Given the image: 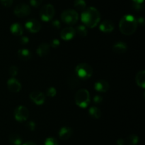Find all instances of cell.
Wrapping results in <instances>:
<instances>
[{
  "instance_id": "obj_1",
  "label": "cell",
  "mask_w": 145,
  "mask_h": 145,
  "mask_svg": "<svg viewBox=\"0 0 145 145\" xmlns=\"http://www.w3.org/2000/svg\"><path fill=\"white\" fill-rule=\"evenodd\" d=\"M81 20L86 26L94 28L99 24L101 20L100 13L95 7H89L85 9L82 13Z\"/></svg>"
},
{
  "instance_id": "obj_2",
  "label": "cell",
  "mask_w": 145,
  "mask_h": 145,
  "mask_svg": "<svg viewBox=\"0 0 145 145\" xmlns=\"http://www.w3.org/2000/svg\"><path fill=\"white\" fill-rule=\"evenodd\" d=\"M137 19L131 14L123 16L119 23V28L124 35H132L136 31L137 28Z\"/></svg>"
},
{
  "instance_id": "obj_3",
  "label": "cell",
  "mask_w": 145,
  "mask_h": 145,
  "mask_svg": "<svg viewBox=\"0 0 145 145\" xmlns=\"http://www.w3.org/2000/svg\"><path fill=\"white\" fill-rule=\"evenodd\" d=\"M75 102L81 108L87 107L90 103V94L86 89H80L76 92Z\"/></svg>"
},
{
  "instance_id": "obj_4",
  "label": "cell",
  "mask_w": 145,
  "mask_h": 145,
  "mask_svg": "<svg viewBox=\"0 0 145 145\" xmlns=\"http://www.w3.org/2000/svg\"><path fill=\"white\" fill-rule=\"evenodd\" d=\"M93 68L90 65L85 63H82L76 65L75 68V72L78 78L82 80L89 79L93 75Z\"/></svg>"
},
{
  "instance_id": "obj_5",
  "label": "cell",
  "mask_w": 145,
  "mask_h": 145,
  "mask_svg": "<svg viewBox=\"0 0 145 145\" xmlns=\"http://www.w3.org/2000/svg\"><path fill=\"white\" fill-rule=\"evenodd\" d=\"M79 15L77 11L74 9L65 10L61 14V20L64 23L69 25L75 24L78 21Z\"/></svg>"
},
{
  "instance_id": "obj_6",
  "label": "cell",
  "mask_w": 145,
  "mask_h": 145,
  "mask_svg": "<svg viewBox=\"0 0 145 145\" xmlns=\"http://www.w3.org/2000/svg\"><path fill=\"white\" fill-rule=\"evenodd\" d=\"M55 14V8L50 4H45L41 8L40 11V16L41 19L43 21H45V22L51 21L53 18Z\"/></svg>"
},
{
  "instance_id": "obj_7",
  "label": "cell",
  "mask_w": 145,
  "mask_h": 145,
  "mask_svg": "<svg viewBox=\"0 0 145 145\" xmlns=\"http://www.w3.org/2000/svg\"><path fill=\"white\" fill-rule=\"evenodd\" d=\"M28 117H29V111L23 105L17 107L14 110V117L18 122L26 121Z\"/></svg>"
},
{
  "instance_id": "obj_8",
  "label": "cell",
  "mask_w": 145,
  "mask_h": 145,
  "mask_svg": "<svg viewBox=\"0 0 145 145\" xmlns=\"http://www.w3.org/2000/svg\"><path fill=\"white\" fill-rule=\"evenodd\" d=\"M31 7L26 4H19L15 7L14 13L16 16L19 18L26 17L31 14Z\"/></svg>"
},
{
  "instance_id": "obj_9",
  "label": "cell",
  "mask_w": 145,
  "mask_h": 145,
  "mask_svg": "<svg viewBox=\"0 0 145 145\" xmlns=\"http://www.w3.org/2000/svg\"><path fill=\"white\" fill-rule=\"evenodd\" d=\"M25 27L29 32L35 34V33H38L40 30L41 25L38 20L32 18V19L28 20L25 23Z\"/></svg>"
},
{
  "instance_id": "obj_10",
  "label": "cell",
  "mask_w": 145,
  "mask_h": 145,
  "mask_svg": "<svg viewBox=\"0 0 145 145\" xmlns=\"http://www.w3.org/2000/svg\"><path fill=\"white\" fill-rule=\"evenodd\" d=\"M30 98L35 104L38 105H42L45 101V95L42 92L34 90L30 93Z\"/></svg>"
},
{
  "instance_id": "obj_11",
  "label": "cell",
  "mask_w": 145,
  "mask_h": 145,
  "mask_svg": "<svg viewBox=\"0 0 145 145\" xmlns=\"http://www.w3.org/2000/svg\"><path fill=\"white\" fill-rule=\"evenodd\" d=\"M76 35L75 29L72 26H68L63 28L60 33V37L64 41L72 40Z\"/></svg>"
},
{
  "instance_id": "obj_12",
  "label": "cell",
  "mask_w": 145,
  "mask_h": 145,
  "mask_svg": "<svg viewBox=\"0 0 145 145\" xmlns=\"http://www.w3.org/2000/svg\"><path fill=\"white\" fill-rule=\"evenodd\" d=\"M7 87L12 92H18L21 90V84L15 78H11L7 81Z\"/></svg>"
},
{
  "instance_id": "obj_13",
  "label": "cell",
  "mask_w": 145,
  "mask_h": 145,
  "mask_svg": "<svg viewBox=\"0 0 145 145\" xmlns=\"http://www.w3.org/2000/svg\"><path fill=\"white\" fill-rule=\"evenodd\" d=\"M115 25L110 20H105L101 23L99 26V29L103 33H110L114 30Z\"/></svg>"
},
{
  "instance_id": "obj_14",
  "label": "cell",
  "mask_w": 145,
  "mask_h": 145,
  "mask_svg": "<svg viewBox=\"0 0 145 145\" xmlns=\"http://www.w3.org/2000/svg\"><path fill=\"white\" fill-rule=\"evenodd\" d=\"M109 83L105 80H99L94 84V88L96 91L100 92H106L109 89Z\"/></svg>"
},
{
  "instance_id": "obj_15",
  "label": "cell",
  "mask_w": 145,
  "mask_h": 145,
  "mask_svg": "<svg viewBox=\"0 0 145 145\" xmlns=\"http://www.w3.org/2000/svg\"><path fill=\"white\" fill-rule=\"evenodd\" d=\"M73 130L69 127H63L59 131V136L62 140H67L72 136Z\"/></svg>"
},
{
  "instance_id": "obj_16",
  "label": "cell",
  "mask_w": 145,
  "mask_h": 145,
  "mask_svg": "<svg viewBox=\"0 0 145 145\" xmlns=\"http://www.w3.org/2000/svg\"><path fill=\"white\" fill-rule=\"evenodd\" d=\"M127 45L123 41H118L116 42L114 45H113V51L117 54L124 53L127 51Z\"/></svg>"
},
{
  "instance_id": "obj_17",
  "label": "cell",
  "mask_w": 145,
  "mask_h": 145,
  "mask_svg": "<svg viewBox=\"0 0 145 145\" xmlns=\"http://www.w3.org/2000/svg\"><path fill=\"white\" fill-rule=\"evenodd\" d=\"M50 51V45L47 43H42L40 44L37 48L36 53L40 57H45L48 54Z\"/></svg>"
},
{
  "instance_id": "obj_18",
  "label": "cell",
  "mask_w": 145,
  "mask_h": 145,
  "mask_svg": "<svg viewBox=\"0 0 145 145\" xmlns=\"http://www.w3.org/2000/svg\"><path fill=\"white\" fill-rule=\"evenodd\" d=\"M10 31L14 35L16 36H20L24 33V28L22 26L18 23H15L13 24L10 27Z\"/></svg>"
},
{
  "instance_id": "obj_19",
  "label": "cell",
  "mask_w": 145,
  "mask_h": 145,
  "mask_svg": "<svg viewBox=\"0 0 145 145\" xmlns=\"http://www.w3.org/2000/svg\"><path fill=\"white\" fill-rule=\"evenodd\" d=\"M18 56L22 61H28L31 58V51L26 48H22V49H19L18 51Z\"/></svg>"
},
{
  "instance_id": "obj_20",
  "label": "cell",
  "mask_w": 145,
  "mask_h": 145,
  "mask_svg": "<svg viewBox=\"0 0 145 145\" xmlns=\"http://www.w3.org/2000/svg\"><path fill=\"white\" fill-rule=\"evenodd\" d=\"M135 81L137 85L141 88H145V71H140L137 73L135 77Z\"/></svg>"
},
{
  "instance_id": "obj_21",
  "label": "cell",
  "mask_w": 145,
  "mask_h": 145,
  "mask_svg": "<svg viewBox=\"0 0 145 145\" xmlns=\"http://www.w3.org/2000/svg\"><path fill=\"white\" fill-rule=\"evenodd\" d=\"M67 82L68 86L72 88V89H75L79 85V80L78 77L73 75H70L68 77L67 80Z\"/></svg>"
},
{
  "instance_id": "obj_22",
  "label": "cell",
  "mask_w": 145,
  "mask_h": 145,
  "mask_svg": "<svg viewBox=\"0 0 145 145\" xmlns=\"http://www.w3.org/2000/svg\"><path fill=\"white\" fill-rule=\"evenodd\" d=\"M89 112L91 117L94 119H99L101 117V111L97 107H91L89 108Z\"/></svg>"
},
{
  "instance_id": "obj_23",
  "label": "cell",
  "mask_w": 145,
  "mask_h": 145,
  "mask_svg": "<svg viewBox=\"0 0 145 145\" xmlns=\"http://www.w3.org/2000/svg\"><path fill=\"white\" fill-rule=\"evenodd\" d=\"M9 141L13 145H21L22 143V139L19 135L16 134H13L9 136Z\"/></svg>"
},
{
  "instance_id": "obj_24",
  "label": "cell",
  "mask_w": 145,
  "mask_h": 145,
  "mask_svg": "<svg viewBox=\"0 0 145 145\" xmlns=\"http://www.w3.org/2000/svg\"><path fill=\"white\" fill-rule=\"evenodd\" d=\"M74 6L79 11H84L86 7V3L85 0H75Z\"/></svg>"
},
{
  "instance_id": "obj_25",
  "label": "cell",
  "mask_w": 145,
  "mask_h": 145,
  "mask_svg": "<svg viewBox=\"0 0 145 145\" xmlns=\"http://www.w3.org/2000/svg\"><path fill=\"white\" fill-rule=\"evenodd\" d=\"M75 33L81 37H85L87 35V29L85 26H78L75 29Z\"/></svg>"
},
{
  "instance_id": "obj_26",
  "label": "cell",
  "mask_w": 145,
  "mask_h": 145,
  "mask_svg": "<svg viewBox=\"0 0 145 145\" xmlns=\"http://www.w3.org/2000/svg\"><path fill=\"white\" fill-rule=\"evenodd\" d=\"M139 142V137L135 134H131L127 136L126 143L128 145H136Z\"/></svg>"
},
{
  "instance_id": "obj_27",
  "label": "cell",
  "mask_w": 145,
  "mask_h": 145,
  "mask_svg": "<svg viewBox=\"0 0 145 145\" xmlns=\"http://www.w3.org/2000/svg\"><path fill=\"white\" fill-rule=\"evenodd\" d=\"M45 145H59L56 139L53 137H48L45 139Z\"/></svg>"
},
{
  "instance_id": "obj_28",
  "label": "cell",
  "mask_w": 145,
  "mask_h": 145,
  "mask_svg": "<svg viewBox=\"0 0 145 145\" xmlns=\"http://www.w3.org/2000/svg\"><path fill=\"white\" fill-rule=\"evenodd\" d=\"M46 94L48 96L50 97V98H53V97H55L57 95L56 89L55 88H53V87H50V88H48Z\"/></svg>"
},
{
  "instance_id": "obj_29",
  "label": "cell",
  "mask_w": 145,
  "mask_h": 145,
  "mask_svg": "<svg viewBox=\"0 0 145 145\" xmlns=\"http://www.w3.org/2000/svg\"><path fill=\"white\" fill-rule=\"evenodd\" d=\"M17 73H18V68L15 65H12V66L10 67L9 68V74L11 75V78H14L15 76H16Z\"/></svg>"
},
{
  "instance_id": "obj_30",
  "label": "cell",
  "mask_w": 145,
  "mask_h": 145,
  "mask_svg": "<svg viewBox=\"0 0 145 145\" xmlns=\"http://www.w3.org/2000/svg\"><path fill=\"white\" fill-rule=\"evenodd\" d=\"M43 0H30V4L33 7H38L42 4Z\"/></svg>"
},
{
  "instance_id": "obj_31",
  "label": "cell",
  "mask_w": 145,
  "mask_h": 145,
  "mask_svg": "<svg viewBox=\"0 0 145 145\" xmlns=\"http://www.w3.org/2000/svg\"><path fill=\"white\" fill-rule=\"evenodd\" d=\"M60 45V42L58 39L57 38H54L52 41H50V46H51L52 48H57Z\"/></svg>"
},
{
  "instance_id": "obj_32",
  "label": "cell",
  "mask_w": 145,
  "mask_h": 145,
  "mask_svg": "<svg viewBox=\"0 0 145 145\" xmlns=\"http://www.w3.org/2000/svg\"><path fill=\"white\" fill-rule=\"evenodd\" d=\"M14 0H0V2L4 7H10L13 4Z\"/></svg>"
},
{
  "instance_id": "obj_33",
  "label": "cell",
  "mask_w": 145,
  "mask_h": 145,
  "mask_svg": "<svg viewBox=\"0 0 145 145\" xmlns=\"http://www.w3.org/2000/svg\"><path fill=\"white\" fill-rule=\"evenodd\" d=\"M133 8L137 11H141L143 9V3H135L133 4Z\"/></svg>"
},
{
  "instance_id": "obj_34",
  "label": "cell",
  "mask_w": 145,
  "mask_h": 145,
  "mask_svg": "<svg viewBox=\"0 0 145 145\" xmlns=\"http://www.w3.org/2000/svg\"><path fill=\"white\" fill-rule=\"evenodd\" d=\"M93 100L96 104H100V103H101L102 101H103V98H102L101 95H96L93 97Z\"/></svg>"
},
{
  "instance_id": "obj_35",
  "label": "cell",
  "mask_w": 145,
  "mask_h": 145,
  "mask_svg": "<svg viewBox=\"0 0 145 145\" xmlns=\"http://www.w3.org/2000/svg\"><path fill=\"white\" fill-rule=\"evenodd\" d=\"M26 127L29 130L33 131L35 130L36 125H35V123L34 122H28V123L26 124Z\"/></svg>"
},
{
  "instance_id": "obj_36",
  "label": "cell",
  "mask_w": 145,
  "mask_h": 145,
  "mask_svg": "<svg viewBox=\"0 0 145 145\" xmlns=\"http://www.w3.org/2000/svg\"><path fill=\"white\" fill-rule=\"evenodd\" d=\"M52 26L53 28H56V29H59L61 26V24H60V22H59V20L55 19V20H54V21H52Z\"/></svg>"
},
{
  "instance_id": "obj_37",
  "label": "cell",
  "mask_w": 145,
  "mask_h": 145,
  "mask_svg": "<svg viewBox=\"0 0 145 145\" xmlns=\"http://www.w3.org/2000/svg\"><path fill=\"white\" fill-rule=\"evenodd\" d=\"M29 42V39L27 36H22L20 39V43H21L22 45H26Z\"/></svg>"
},
{
  "instance_id": "obj_38",
  "label": "cell",
  "mask_w": 145,
  "mask_h": 145,
  "mask_svg": "<svg viewBox=\"0 0 145 145\" xmlns=\"http://www.w3.org/2000/svg\"><path fill=\"white\" fill-rule=\"evenodd\" d=\"M116 143H117V145H125V141L123 139H118Z\"/></svg>"
},
{
  "instance_id": "obj_39",
  "label": "cell",
  "mask_w": 145,
  "mask_h": 145,
  "mask_svg": "<svg viewBox=\"0 0 145 145\" xmlns=\"http://www.w3.org/2000/svg\"><path fill=\"white\" fill-rule=\"evenodd\" d=\"M137 24H142V25H144V18H142V17H140V18L137 20Z\"/></svg>"
},
{
  "instance_id": "obj_40",
  "label": "cell",
  "mask_w": 145,
  "mask_h": 145,
  "mask_svg": "<svg viewBox=\"0 0 145 145\" xmlns=\"http://www.w3.org/2000/svg\"><path fill=\"white\" fill-rule=\"evenodd\" d=\"M22 145H37L35 142H26L25 143H24V144Z\"/></svg>"
},
{
  "instance_id": "obj_41",
  "label": "cell",
  "mask_w": 145,
  "mask_h": 145,
  "mask_svg": "<svg viewBox=\"0 0 145 145\" xmlns=\"http://www.w3.org/2000/svg\"><path fill=\"white\" fill-rule=\"evenodd\" d=\"M133 2L135 3H143L144 0H133Z\"/></svg>"
}]
</instances>
